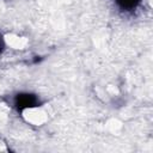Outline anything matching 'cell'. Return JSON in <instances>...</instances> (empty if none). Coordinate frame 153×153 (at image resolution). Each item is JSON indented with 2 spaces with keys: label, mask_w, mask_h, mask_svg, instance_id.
I'll return each instance as SVG.
<instances>
[{
  "label": "cell",
  "mask_w": 153,
  "mask_h": 153,
  "mask_svg": "<svg viewBox=\"0 0 153 153\" xmlns=\"http://www.w3.org/2000/svg\"><path fill=\"white\" fill-rule=\"evenodd\" d=\"M141 0H116L117 5L126 11H131L134 8L137 7V5L140 4Z\"/></svg>",
  "instance_id": "obj_2"
},
{
  "label": "cell",
  "mask_w": 153,
  "mask_h": 153,
  "mask_svg": "<svg viewBox=\"0 0 153 153\" xmlns=\"http://www.w3.org/2000/svg\"><path fill=\"white\" fill-rule=\"evenodd\" d=\"M14 105L20 111L25 109H32L39 105V99L35 93L22 92L14 97Z\"/></svg>",
  "instance_id": "obj_1"
},
{
  "label": "cell",
  "mask_w": 153,
  "mask_h": 153,
  "mask_svg": "<svg viewBox=\"0 0 153 153\" xmlns=\"http://www.w3.org/2000/svg\"><path fill=\"white\" fill-rule=\"evenodd\" d=\"M5 48H6V43H5V38H4V36L0 33V55L4 53V50H5Z\"/></svg>",
  "instance_id": "obj_3"
}]
</instances>
